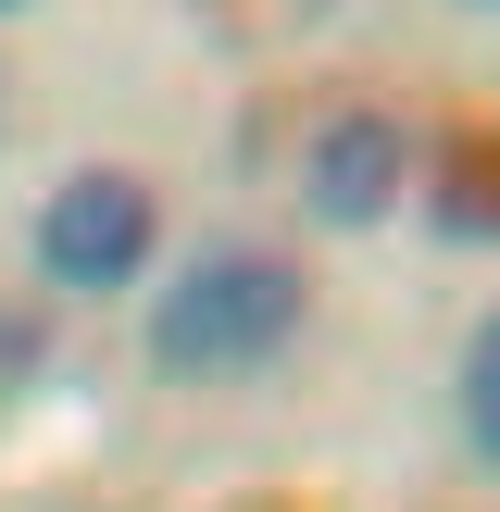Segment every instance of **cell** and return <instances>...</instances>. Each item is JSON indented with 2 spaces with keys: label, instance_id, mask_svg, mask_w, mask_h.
Here are the masks:
<instances>
[{
  "label": "cell",
  "instance_id": "7",
  "mask_svg": "<svg viewBox=\"0 0 500 512\" xmlns=\"http://www.w3.org/2000/svg\"><path fill=\"white\" fill-rule=\"evenodd\" d=\"M0 125H13V75H0Z\"/></svg>",
  "mask_w": 500,
  "mask_h": 512
},
{
  "label": "cell",
  "instance_id": "9",
  "mask_svg": "<svg viewBox=\"0 0 500 512\" xmlns=\"http://www.w3.org/2000/svg\"><path fill=\"white\" fill-rule=\"evenodd\" d=\"M13 13H25V0H0V25H13Z\"/></svg>",
  "mask_w": 500,
  "mask_h": 512
},
{
  "label": "cell",
  "instance_id": "5",
  "mask_svg": "<svg viewBox=\"0 0 500 512\" xmlns=\"http://www.w3.org/2000/svg\"><path fill=\"white\" fill-rule=\"evenodd\" d=\"M450 400H463V450L500 475V313L463 338V375H450Z\"/></svg>",
  "mask_w": 500,
  "mask_h": 512
},
{
  "label": "cell",
  "instance_id": "6",
  "mask_svg": "<svg viewBox=\"0 0 500 512\" xmlns=\"http://www.w3.org/2000/svg\"><path fill=\"white\" fill-rule=\"evenodd\" d=\"M38 363H50V325L13 300V313H0V388H13V375H38Z\"/></svg>",
  "mask_w": 500,
  "mask_h": 512
},
{
  "label": "cell",
  "instance_id": "8",
  "mask_svg": "<svg viewBox=\"0 0 500 512\" xmlns=\"http://www.w3.org/2000/svg\"><path fill=\"white\" fill-rule=\"evenodd\" d=\"M463 13H500V0H463Z\"/></svg>",
  "mask_w": 500,
  "mask_h": 512
},
{
  "label": "cell",
  "instance_id": "1",
  "mask_svg": "<svg viewBox=\"0 0 500 512\" xmlns=\"http://www.w3.org/2000/svg\"><path fill=\"white\" fill-rule=\"evenodd\" d=\"M300 325H313V275H300L288 250L225 238V250H200V263L150 300V375H175V388H238Z\"/></svg>",
  "mask_w": 500,
  "mask_h": 512
},
{
  "label": "cell",
  "instance_id": "3",
  "mask_svg": "<svg viewBox=\"0 0 500 512\" xmlns=\"http://www.w3.org/2000/svg\"><path fill=\"white\" fill-rule=\"evenodd\" d=\"M413 125L400 113H325L313 138H300V213L325 225V238H375V225L413 200Z\"/></svg>",
  "mask_w": 500,
  "mask_h": 512
},
{
  "label": "cell",
  "instance_id": "2",
  "mask_svg": "<svg viewBox=\"0 0 500 512\" xmlns=\"http://www.w3.org/2000/svg\"><path fill=\"white\" fill-rule=\"evenodd\" d=\"M38 288H63V300H113V288H138L150 275V250H163V200L138 188L125 163H75L63 188L38 200Z\"/></svg>",
  "mask_w": 500,
  "mask_h": 512
},
{
  "label": "cell",
  "instance_id": "4",
  "mask_svg": "<svg viewBox=\"0 0 500 512\" xmlns=\"http://www.w3.org/2000/svg\"><path fill=\"white\" fill-rule=\"evenodd\" d=\"M425 213H438V238L463 250H500V150H450V175H425Z\"/></svg>",
  "mask_w": 500,
  "mask_h": 512
}]
</instances>
